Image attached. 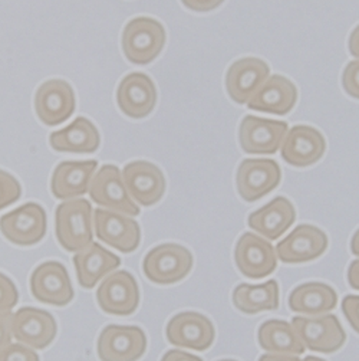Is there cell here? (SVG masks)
<instances>
[{"label": "cell", "mask_w": 359, "mask_h": 361, "mask_svg": "<svg viewBox=\"0 0 359 361\" xmlns=\"http://www.w3.org/2000/svg\"><path fill=\"white\" fill-rule=\"evenodd\" d=\"M19 300V293L15 282L0 272V312H8L15 308Z\"/></svg>", "instance_id": "cell-31"}, {"label": "cell", "mask_w": 359, "mask_h": 361, "mask_svg": "<svg viewBox=\"0 0 359 361\" xmlns=\"http://www.w3.org/2000/svg\"><path fill=\"white\" fill-rule=\"evenodd\" d=\"M219 361H236V360H219Z\"/></svg>", "instance_id": "cell-43"}, {"label": "cell", "mask_w": 359, "mask_h": 361, "mask_svg": "<svg viewBox=\"0 0 359 361\" xmlns=\"http://www.w3.org/2000/svg\"><path fill=\"white\" fill-rule=\"evenodd\" d=\"M165 336L175 347L206 351L214 343L215 330L213 322L206 315L186 311L174 315L168 321Z\"/></svg>", "instance_id": "cell-11"}, {"label": "cell", "mask_w": 359, "mask_h": 361, "mask_svg": "<svg viewBox=\"0 0 359 361\" xmlns=\"http://www.w3.org/2000/svg\"><path fill=\"white\" fill-rule=\"evenodd\" d=\"M94 210L85 199H70L61 203L55 213V232L61 246L68 252H80L92 243Z\"/></svg>", "instance_id": "cell-1"}, {"label": "cell", "mask_w": 359, "mask_h": 361, "mask_svg": "<svg viewBox=\"0 0 359 361\" xmlns=\"http://www.w3.org/2000/svg\"><path fill=\"white\" fill-rule=\"evenodd\" d=\"M96 301L106 314L120 317L134 314L139 304V288L134 275L128 271L108 275L98 288Z\"/></svg>", "instance_id": "cell-10"}, {"label": "cell", "mask_w": 359, "mask_h": 361, "mask_svg": "<svg viewBox=\"0 0 359 361\" xmlns=\"http://www.w3.org/2000/svg\"><path fill=\"white\" fill-rule=\"evenodd\" d=\"M287 302L294 312L319 317L331 312L336 307L338 294L328 283L306 282L295 288Z\"/></svg>", "instance_id": "cell-27"}, {"label": "cell", "mask_w": 359, "mask_h": 361, "mask_svg": "<svg viewBox=\"0 0 359 361\" xmlns=\"http://www.w3.org/2000/svg\"><path fill=\"white\" fill-rule=\"evenodd\" d=\"M165 29L161 22L151 18H135L122 32V51L125 58L135 65H149L165 45Z\"/></svg>", "instance_id": "cell-2"}, {"label": "cell", "mask_w": 359, "mask_h": 361, "mask_svg": "<svg viewBox=\"0 0 359 361\" xmlns=\"http://www.w3.org/2000/svg\"><path fill=\"white\" fill-rule=\"evenodd\" d=\"M342 85L348 95L359 99V59L351 61L344 71Z\"/></svg>", "instance_id": "cell-33"}, {"label": "cell", "mask_w": 359, "mask_h": 361, "mask_svg": "<svg viewBox=\"0 0 359 361\" xmlns=\"http://www.w3.org/2000/svg\"><path fill=\"white\" fill-rule=\"evenodd\" d=\"M237 269L250 279H262L277 268L276 249L269 240L255 233H243L234 247Z\"/></svg>", "instance_id": "cell-9"}, {"label": "cell", "mask_w": 359, "mask_h": 361, "mask_svg": "<svg viewBox=\"0 0 359 361\" xmlns=\"http://www.w3.org/2000/svg\"><path fill=\"white\" fill-rule=\"evenodd\" d=\"M13 314L11 311L0 312V353L12 344Z\"/></svg>", "instance_id": "cell-35"}, {"label": "cell", "mask_w": 359, "mask_h": 361, "mask_svg": "<svg viewBox=\"0 0 359 361\" xmlns=\"http://www.w3.org/2000/svg\"><path fill=\"white\" fill-rule=\"evenodd\" d=\"M287 124L255 116H246L239 128V141L247 154H275L287 135Z\"/></svg>", "instance_id": "cell-14"}, {"label": "cell", "mask_w": 359, "mask_h": 361, "mask_svg": "<svg viewBox=\"0 0 359 361\" xmlns=\"http://www.w3.org/2000/svg\"><path fill=\"white\" fill-rule=\"evenodd\" d=\"M259 361H302L298 355H286V354H263Z\"/></svg>", "instance_id": "cell-40"}, {"label": "cell", "mask_w": 359, "mask_h": 361, "mask_svg": "<svg viewBox=\"0 0 359 361\" xmlns=\"http://www.w3.org/2000/svg\"><path fill=\"white\" fill-rule=\"evenodd\" d=\"M34 110L39 120L46 126L65 123L75 111V94L63 80L44 82L34 97Z\"/></svg>", "instance_id": "cell-17"}, {"label": "cell", "mask_w": 359, "mask_h": 361, "mask_svg": "<svg viewBox=\"0 0 359 361\" xmlns=\"http://www.w3.org/2000/svg\"><path fill=\"white\" fill-rule=\"evenodd\" d=\"M225 0H182V4L193 12H210L219 8Z\"/></svg>", "instance_id": "cell-36"}, {"label": "cell", "mask_w": 359, "mask_h": 361, "mask_svg": "<svg viewBox=\"0 0 359 361\" xmlns=\"http://www.w3.org/2000/svg\"><path fill=\"white\" fill-rule=\"evenodd\" d=\"M328 249V236L313 225H299L276 246L277 258L284 264H303L317 259Z\"/></svg>", "instance_id": "cell-16"}, {"label": "cell", "mask_w": 359, "mask_h": 361, "mask_svg": "<svg viewBox=\"0 0 359 361\" xmlns=\"http://www.w3.org/2000/svg\"><path fill=\"white\" fill-rule=\"evenodd\" d=\"M351 252L353 255L359 257V229L353 233V236L351 239Z\"/></svg>", "instance_id": "cell-41"}, {"label": "cell", "mask_w": 359, "mask_h": 361, "mask_svg": "<svg viewBox=\"0 0 359 361\" xmlns=\"http://www.w3.org/2000/svg\"><path fill=\"white\" fill-rule=\"evenodd\" d=\"M147 350V336L135 326H108L99 334L101 361H138Z\"/></svg>", "instance_id": "cell-7"}, {"label": "cell", "mask_w": 359, "mask_h": 361, "mask_svg": "<svg viewBox=\"0 0 359 361\" xmlns=\"http://www.w3.org/2000/svg\"><path fill=\"white\" fill-rule=\"evenodd\" d=\"M0 361H41V360L33 348L22 343H12L2 353H0Z\"/></svg>", "instance_id": "cell-32"}, {"label": "cell", "mask_w": 359, "mask_h": 361, "mask_svg": "<svg viewBox=\"0 0 359 361\" xmlns=\"http://www.w3.org/2000/svg\"><path fill=\"white\" fill-rule=\"evenodd\" d=\"M161 361H203V360L194 354H190L182 350H170L163 355Z\"/></svg>", "instance_id": "cell-37"}, {"label": "cell", "mask_w": 359, "mask_h": 361, "mask_svg": "<svg viewBox=\"0 0 359 361\" xmlns=\"http://www.w3.org/2000/svg\"><path fill=\"white\" fill-rule=\"evenodd\" d=\"M91 199L98 206L127 216H138L139 206L130 196L122 173L117 166L105 164L94 176L88 190Z\"/></svg>", "instance_id": "cell-4"}, {"label": "cell", "mask_w": 359, "mask_h": 361, "mask_svg": "<svg viewBox=\"0 0 359 361\" xmlns=\"http://www.w3.org/2000/svg\"><path fill=\"white\" fill-rule=\"evenodd\" d=\"M49 142L56 152L89 154L98 150L101 137L96 127L88 118L80 117L63 130L52 133Z\"/></svg>", "instance_id": "cell-26"}, {"label": "cell", "mask_w": 359, "mask_h": 361, "mask_svg": "<svg viewBox=\"0 0 359 361\" xmlns=\"http://www.w3.org/2000/svg\"><path fill=\"white\" fill-rule=\"evenodd\" d=\"M94 229L96 238L124 254H131L141 242V229L137 221L127 214L106 209L94 210Z\"/></svg>", "instance_id": "cell-12"}, {"label": "cell", "mask_w": 359, "mask_h": 361, "mask_svg": "<svg viewBox=\"0 0 359 361\" xmlns=\"http://www.w3.org/2000/svg\"><path fill=\"white\" fill-rule=\"evenodd\" d=\"M117 102L125 116L144 118L153 113L157 104V88L149 75L132 72L121 81L117 91Z\"/></svg>", "instance_id": "cell-21"}, {"label": "cell", "mask_w": 359, "mask_h": 361, "mask_svg": "<svg viewBox=\"0 0 359 361\" xmlns=\"http://www.w3.org/2000/svg\"><path fill=\"white\" fill-rule=\"evenodd\" d=\"M22 195L20 183L11 173L0 170V210L13 204Z\"/></svg>", "instance_id": "cell-30"}, {"label": "cell", "mask_w": 359, "mask_h": 361, "mask_svg": "<svg viewBox=\"0 0 359 361\" xmlns=\"http://www.w3.org/2000/svg\"><path fill=\"white\" fill-rule=\"evenodd\" d=\"M348 47H349L351 55L355 56L356 59H359V25L351 32Z\"/></svg>", "instance_id": "cell-39"}, {"label": "cell", "mask_w": 359, "mask_h": 361, "mask_svg": "<svg viewBox=\"0 0 359 361\" xmlns=\"http://www.w3.org/2000/svg\"><path fill=\"white\" fill-rule=\"evenodd\" d=\"M74 265L80 285L91 290L101 279L120 268L121 259L111 250H106L99 243L92 242L77 252Z\"/></svg>", "instance_id": "cell-25"}, {"label": "cell", "mask_w": 359, "mask_h": 361, "mask_svg": "<svg viewBox=\"0 0 359 361\" xmlns=\"http://www.w3.org/2000/svg\"><path fill=\"white\" fill-rule=\"evenodd\" d=\"M348 283L353 290H359V259L353 261L348 268Z\"/></svg>", "instance_id": "cell-38"}, {"label": "cell", "mask_w": 359, "mask_h": 361, "mask_svg": "<svg viewBox=\"0 0 359 361\" xmlns=\"http://www.w3.org/2000/svg\"><path fill=\"white\" fill-rule=\"evenodd\" d=\"M292 326L305 347L315 353L332 354L346 341V334L338 317L325 314L319 317H295Z\"/></svg>", "instance_id": "cell-6"}, {"label": "cell", "mask_w": 359, "mask_h": 361, "mask_svg": "<svg viewBox=\"0 0 359 361\" xmlns=\"http://www.w3.org/2000/svg\"><path fill=\"white\" fill-rule=\"evenodd\" d=\"M46 213L38 203H26L0 218V232L12 243L32 246L46 235Z\"/></svg>", "instance_id": "cell-5"}, {"label": "cell", "mask_w": 359, "mask_h": 361, "mask_svg": "<svg viewBox=\"0 0 359 361\" xmlns=\"http://www.w3.org/2000/svg\"><path fill=\"white\" fill-rule=\"evenodd\" d=\"M270 77V66L259 58L247 56L232 63L226 74V90L236 104H247Z\"/></svg>", "instance_id": "cell-20"}, {"label": "cell", "mask_w": 359, "mask_h": 361, "mask_svg": "<svg viewBox=\"0 0 359 361\" xmlns=\"http://www.w3.org/2000/svg\"><path fill=\"white\" fill-rule=\"evenodd\" d=\"M302 361H325V360H322V358L315 357V355H308V357H305Z\"/></svg>", "instance_id": "cell-42"}, {"label": "cell", "mask_w": 359, "mask_h": 361, "mask_svg": "<svg viewBox=\"0 0 359 361\" xmlns=\"http://www.w3.org/2000/svg\"><path fill=\"white\" fill-rule=\"evenodd\" d=\"M296 101V85L283 75H272L248 99L247 106L253 111L284 116L294 110Z\"/></svg>", "instance_id": "cell-22"}, {"label": "cell", "mask_w": 359, "mask_h": 361, "mask_svg": "<svg viewBox=\"0 0 359 361\" xmlns=\"http://www.w3.org/2000/svg\"><path fill=\"white\" fill-rule=\"evenodd\" d=\"M30 293L38 301L53 307H65L74 300V288L69 274L56 261L41 264L32 272Z\"/></svg>", "instance_id": "cell-13"}, {"label": "cell", "mask_w": 359, "mask_h": 361, "mask_svg": "<svg viewBox=\"0 0 359 361\" xmlns=\"http://www.w3.org/2000/svg\"><path fill=\"white\" fill-rule=\"evenodd\" d=\"M98 163L95 160L62 161L56 166L51 180L53 196L59 200L82 197L89 190Z\"/></svg>", "instance_id": "cell-23"}, {"label": "cell", "mask_w": 359, "mask_h": 361, "mask_svg": "<svg viewBox=\"0 0 359 361\" xmlns=\"http://www.w3.org/2000/svg\"><path fill=\"white\" fill-rule=\"evenodd\" d=\"M296 221V210L291 200L279 196L259 210L250 213L248 228L267 240H276L287 232Z\"/></svg>", "instance_id": "cell-24"}, {"label": "cell", "mask_w": 359, "mask_h": 361, "mask_svg": "<svg viewBox=\"0 0 359 361\" xmlns=\"http://www.w3.org/2000/svg\"><path fill=\"white\" fill-rule=\"evenodd\" d=\"M121 173L125 188L135 203L149 207L163 199L165 177L156 164L138 160L128 163Z\"/></svg>", "instance_id": "cell-15"}, {"label": "cell", "mask_w": 359, "mask_h": 361, "mask_svg": "<svg viewBox=\"0 0 359 361\" xmlns=\"http://www.w3.org/2000/svg\"><path fill=\"white\" fill-rule=\"evenodd\" d=\"M191 252L178 243H163L153 247L142 261L147 279L157 285H171L184 279L193 269Z\"/></svg>", "instance_id": "cell-3"}, {"label": "cell", "mask_w": 359, "mask_h": 361, "mask_svg": "<svg viewBox=\"0 0 359 361\" xmlns=\"http://www.w3.org/2000/svg\"><path fill=\"white\" fill-rule=\"evenodd\" d=\"M233 304L239 311L250 315L277 310L279 283L276 279L259 285L241 283L234 288Z\"/></svg>", "instance_id": "cell-29"}, {"label": "cell", "mask_w": 359, "mask_h": 361, "mask_svg": "<svg viewBox=\"0 0 359 361\" xmlns=\"http://www.w3.org/2000/svg\"><path fill=\"white\" fill-rule=\"evenodd\" d=\"M56 333V319L45 310L25 307L13 314V337L33 350L46 348Z\"/></svg>", "instance_id": "cell-19"}, {"label": "cell", "mask_w": 359, "mask_h": 361, "mask_svg": "<svg viewBox=\"0 0 359 361\" xmlns=\"http://www.w3.org/2000/svg\"><path fill=\"white\" fill-rule=\"evenodd\" d=\"M342 311L349 326L359 334V295H348L342 301Z\"/></svg>", "instance_id": "cell-34"}, {"label": "cell", "mask_w": 359, "mask_h": 361, "mask_svg": "<svg viewBox=\"0 0 359 361\" xmlns=\"http://www.w3.org/2000/svg\"><path fill=\"white\" fill-rule=\"evenodd\" d=\"M258 341L260 347L272 354L301 355L306 347L291 322L283 319H267L259 327Z\"/></svg>", "instance_id": "cell-28"}, {"label": "cell", "mask_w": 359, "mask_h": 361, "mask_svg": "<svg viewBox=\"0 0 359 361\" xmlns=\"http://www.w3.org/2000/svg\"><path fill=\"white\" fill-rule=\"evenodd\" d=\"M327 152V141L322 133L310 126H295L283 140L282 159L294 167H309L317 163Z\"/></svg>", "instance_id": "cell-18"}, {"label": "cell", "mask_w": 359, "mask_h": 361, "mask_svg": "<svg viewBox=\"0 0 359 361\" xmlns=\"http://www.w3.org/2000/svg\"><path fill=\"white\" fill-rule=\"evenodd\" d=\"M282 180L279 164L272 159H246L236 174V186L244 202L253 203L273 192Z\"/></svg>", "instance_id": "cell-8"}]
</instances>
